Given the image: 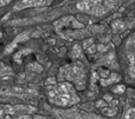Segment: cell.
<instances>
[{
    "instance_id": "24",
    "label": "cell",
    "mask_w": 135,
    "mask_h": 119,
    "mask_svg": "<svg viewBox=\"0 0 135 119\" xmlns=\"http://www.w3.org/2000/svg\"><path fill=\"white\" fill-rule=\"evenodd\" d=\"M117 104H119V101H117L116 99H114V100H112V103H110V106H112V107H114V106H116Z\"/></svg>"
},
{
    "instance_id": "12",
    "label": "cell",
    "mask_w": 135,
    "mask_h": 119,
    "mask_svg": "<svg viewBox=\"0 0 135 119\" xmlns=\"http://www.w3.org/2000/svg\"><path fill=\"white\" fill-rule=\"evenodd\" d=\"M122 119H135V107H132L123 115Z\"/></svg>"
},
{
    "instance_id": "25",
    "label": "cell",
    "mask_w": 135,
    "mask_h": 119,
    "mask_svg": "<svg viewBox=\"0 0 135 119\" xmlns=\"http://www.w3.org/2000/svg\"><path fill=\"white\" fill-rule=\"evenodd\" d=\"M33 119H47L46 117H44V116H35Z\"/></svg>"
},
{
    "instance_id": "3",
    "label": "cell",
    "mask_w": 135,
    "mask_h": 119,
    "mask_svg": "<svg viewBox=\"0 0 135 119\" xmlns=\"http://www.w3.org/2000/svg\"><path fill=\"white\" fill-rule=\"evenodd\" d=\"M54 0H21L20 2L14 6V11L24 8H30V7H46L52 4Z\"/></svg>"
},
{
    "instance_id": "7",
    "label": "cell",
    "mask_w": 135,
    "mask_h": 119,
    "mask_svg": "<svg viewBox=\"0 0 135 119\" xmlns=\"http://www.w3.org/2000/svg\"><path fill=\"white\" fill-rule=\"evenodd\" d=\"M31 52H32V51H31V50H28V48L20 50V51H19L18 53L14 54V57H13L14 61H16L17 64H20V63H21V57L25 56V54H27V53H31Z\"/></svg>"
},
{
    "instance_id": "4",
    "label": "cell",
    "mask_w": 135,
    "mask_h": 119,
    "mask_svg": "<svg viewBox=\"0 0 135 119\" xmlns=\"http://www.w3.org/2000/svg\"><path fill=\"white\" fill-rule=\"evenodd\" d=\"M28 38H30V32H28V31H26V32H23L21 34H19L18 37H17L16 39H14L13 41L11 42V44H8V45L6 46L4 54H9V53H12V51L16 48L17 44H19V42H21V41H25V40L28 39Z\"/></svg>"
},
{
    "instance_id": "11",
    "label": "cell",
    "mask_w": 135,
    "mask_h": 119,
    "mask_svg": "<svg viewBox=\"0 0 135 119\" xmlns=\"http://www.w3.org/2000/svg\"><path fill=\"white\" fill-rule=\"evenodd\" d=\"M71 56L72 57H76V58H78V57L82 56V48H81V46H79L78 44L74 45L72 51H71Z\"/></svg>"
},
{
    "instance_id": "1",
    "label": "cell",
    "mask_w": 135,
    "mask_h": 119,
    "mask_svg": "<svg viewBox=\"0 0 135 119\" xmlns=\"http://www.w3.org/2000/svg\"><path fill=\"white\" fill-rule=\"evenodd\" d=\"M47 98L51 104L61 107H70L79 101L75 87L68 82L50 86L47 89Z\"/></svg>"
},
{
    "instance_id": "14",
    "label": "cell",
    "mask_w": 135,
    "mask_h": 119,
    "mask_svg": "<svg viewBox=\"0 0 135 119\" xmlns=\"http://www.w3.org/2000/svg\"><path fill=\"white\" fill-rule=\"evenodd\" d=\"M4 111H5V113H8V115L11 116V115H14V113H16L17 109L13 107V106H11V105H7L4 107Z\"/></svg>"
},
{
    "instance_id": "10",
    "label": "cell",
    "mask_w": 135,
    "mask_h": 119,
    "mask_svg": "<svg viewBox=\"0 0 135 119\" xmlns=\"http://www.w3.org/2000/svg\"><path fill=\"white\" fill-rule=\"evenodd\" d=\"M27 70L31 71V72H38V73H40L43 71V66L39 65L38 63H32V64H30V65H27Z\"/></svg>"
},
{
    "instance_id": "9",
    "label": "cell",
    "mask_w": 135,
    "mask_h": 119,
    "mask_svg": "<svg viewBox=\"0 0 135 119\" xmlns=\"http://www.w3.org/2000/svg\"><path fill=\"white\" fill-rule=\"evenodd\" d=\"M102 113L107 117H114L117 113V109L116 107H104L102 109Z\"/></svg>"
},
{
    "instance_id": "2",
    "label": "cell",
    "mask_w": 135,
    "mask_h": 119,
    "mask_svg": "<svg viewBox=\"0 0 135 119\" xmlns=\"http://www.w3.org/2000/svg\"><path fill=\"white\" fill-rule=\"evenodd\" d=\"M85 68L83 64L76 61L74 64H69L59 70L58 80L63 83V80H68L75 84L77 90H83L85 87Z\"/></svg>"
},
{
    "instance_id": "5",
    "label": "cell",
    "mask_w": 135,
    "mask_h": 119,
    "mask_svg": "<svg viewBox=\"0 0 135 119\" xmlns=\"http://www.w3.org/2000/svg\"><path fill=\"white\" fill-rule=\"evenodd\" d=\"M120 79H121V77H120L117 73H112L107 79H101L100 82H101V85H102V86H108V85L113 84V83L119 82Z\"/></svg>"
},
{
    "instance_id": "26",
    "label": "cell",
    "mask_w": 135,
    "mask_h": 119,
    "mask_svg": "<svg viewBox=\"0 0 135 119\" xmlns=\"http://www.w3.org/2000/svg\"><path fill=\"white\" fill-rule=\"evenodd\" d=\"M8 17H9V13H7V14H6V15H5V17H4V18H2V21H5V20H6V19H7V18H8Z\"/></svg>"
},
{
    "instance_id": "17",
    "label": "cell",
    "mask_w": 135,
    "mask_h": 119,
    "mask_svg": "<svg viewBox=\"0 0 135 119\" xmlns=\"http://www.w3.org/2000/svg\"><path fill=\"white\" fill-rule=\"evenodd\" d=\"M100 74H101V77H102V79H107V78L109 77L112 73H110L108 70H104V68H100Z\"/></svg>"
},
{
    "instance_id": "23",
    "label": "cell",
    "mask_w": 135,
    "mask_h": 119,
    "mask_svg": "<svg viewBox=\"0 0 135 119\" xmlns=\"http://www.w3.org/2000/svg\"><path fill=\"white\" fill-rule=\"evenodd\" d=\"M9 2H11V0H0V5H1V6H6Z\"/></svg>"
},
{
    "instance_id": "22",
    "label": "cell",
    "mask_w": 135,
    "mask_h": 119,
    "mask_svg": "<svg viewBox=\"0 0 135 119\" xmlns=\"http://www.w3.org/2000/svg\"><path fill=\"white\" fill-rule=\"evenodd\" d=\"M97 51H100V52H102V53H103V52L107 51V46H104V45H102V44L98 45V46H97Z\"/></svg>"
},
{
    "instance_id": "15",
    "label": "cell",
    "mask_w": 135,
    "mask_h": 119,
    "mask_svg": "<svg viewBox=\"0 0 135 119\" xmlns=\"http://www.w3.org/2000/svg\"><path fill=\"white\" fill-rule=\"evenodd\" d=\"M91 45H94V39H93V38H89V39H85V40L83 41V47H84L85 50H88L89 47L91 46Z\"/></svg>"
},
{
    "instance_id": "6",
    "label": "cell",
    "mask_w": 135,
    "mask_h": 119,
    "mask_svg": "<svg viewBox=\"0 0 135 119\" xmlns=\"http://www.w3.org/2000/svg\"><path fill=\"white\" fill-rule=\"evenodd\" d=\"M112 28H113V31H114L115 33L122 32V31L126 28V24H124L122 20H115L114 23H113V25H112Z\"/></svg>"
},
{
    "instance_id": "8",
    "label": "cell",
    "mask_w": 135,
    "mask_h": 119,
    "mask_svg": "<svg viewBox=\"0 0 135 119\" xmlns=\"http://www.w3.org/2000/svg\"><path fill=\"white\" fill-rule=\"evenodd\" d=\"M0 75H1V78H5V75L11 77V75H13V70L9 66H6L4 63H1V72H0Z\"/></svg>"
},
{
    "instance_id": "19",
    "label": "cell",
    "mask_w": 135,
    "mask_h": 119,
    "mask_svg": "<svg viewBox=\"0 0 135 119\" xmlns=\"http://www.w3.org/2000/svg\"><path fill=\"white\" fill-rule=\"evenodd\" d=\"M131 74L135 78V58H133L131 61Z\"/></svg>"
},
{
    "instance_id": "18",
    "label": "cell",
    "mask_w": 135,
    "mask_h": 119,
    "mask_svg": "<svg viewBox=\"0 0 135 119\" xmlns=\"http://www.w3.org/2000/svg\"><path fill=\"white\" fill-rule=\"evenodd\" d=\"M95 106L97 109H104L105 107V100H97L95 103Z\"/></svg>"
},
{
    "instance_id": "27",
    "label": "cell",
    "mask_w": 135,
    "mask_h": 119,
    "mask_svg": "<svg viewBox=\"0 0 135 119\" xmlns=\"http://www.w3.org/2000/svg\"><path fill=\"white\" fill-rule=\"evenodd\" d=\"M5 119H11V116H6V118Z\"/></svg>"
},
{
    "instance_id": "16",
    "label": "cell",
    "mask_w": 135,
    "mask_h": 119,
    "mask_svg": "<svg viewBox=\"0 0 135 119\" xmlns=\"http://www.w3.org/2000/svg\"><path fill=\"white\" fill-rule=\"evenodd\" d=\"M57 80H58V79H57V78H55V77H49L46 79V82H45V84L49 85V86H50V85H51V86H54V85H57Z\"/></svg>"
},
{
    "instance_id": "13",
    "label": "cell",
    "mask_w": 135,
    "mask_h": 119,
    "mask_svg": "<svg viewBox=\"0 0 135 119\" xmlns=\"http://www.w3.org/2000/svg\"><path fill=\"white\" fill-rule=\"evenodd\" d=\"M126 86L124 85H116V86L113 89V91H114V93H117V94H123L124 92H126Z\"/></svg>"
},
{
    "instance_id": "20",
    "label": "cell",
    "mask_w": 135,
    "mask_h": 119,
    "mask_svg": "<svg viewBox=\"0 0 135 119\" xmlns=\"http://www.w3.org/2000/svg\"><path fill=\"white\" fill-rule=\"evenodd\" d=\"M86 51H88V53H89V54H94L96 51H97V46H96V45L94 44V45H91V46L89 47V48L86 50Z\"/></svg>"
},
{
    "instance_id": "21",
    "label": "cell",
    "mask_w": 135,
    "mask_h": 119,
    "mask_svg": "<svg viewBox=\"0 0 135 119\" xmlns=\"http://www.w3.org/2000/svg\"><path fill=\"white\" fill-rule=\"evenodd\" d=\"M103 100L108 101V103H112V100H114L112 97V94H104V97H103Z\"/></svg>"
}]
</instances>
